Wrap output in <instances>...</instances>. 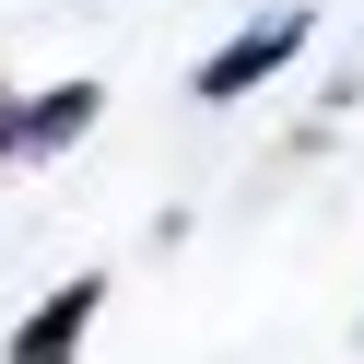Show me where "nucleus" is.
<instances>
[{
  "label": "nucleus",
  "instance_id": "obj_3",
  "mask_svg": "<svg viewBox=\"0 0 364 364\" xmlns=\"http://www.w3.org/2000/svg\"><path fill=\"white\" fill-rule=\"evenodd\" d=\"M0 153H36V95H0Z\"/></svg>",
  "mask_w": 364,
  "mask_h": 364
},
{
  "label": "nucleus",
  "instance_id": "obj_2",
  "mask_svg": "<svg viewBox=\"0 0 364 364\" xmlns=\"http://www.w3.org/2000/svg\"><path fill=\"white\" fill-rule=\"evenodd\" d=\"M95 317H106V282H95V270H82V282H59L48 306H36L24 329H12V364H71V353H82V329H95Z\"/></svg>",
  "mask_w": 364,
  "mask_h": 364
},
{
  "label": "nucleus",
  "instance_id": "obj_1",
  "mask_svg": "<svg viewBox=\"0 0 364 364\" xmlns=\"http://www.w3.org/2000/svg\"><path fill=\"white\" fill-rule=\"evenodd\" d=\"M294 48H306V12H259V24H247L235 48H212V59H200L188 82H200V95H212V106H235V95H259V82L282 71Z\"/></svg>",
  "mask_w": 364,
  "mask_h": 364
}]
</instances>
